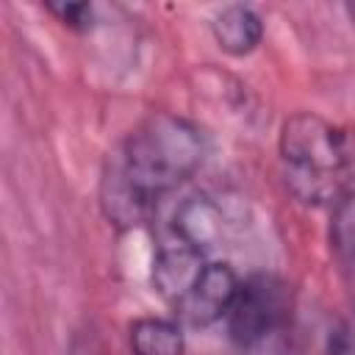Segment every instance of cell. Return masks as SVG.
Masks as SVG:
<instances>
[{
    "label": "cell",
    "mask_w": 355,
    "mask_h": 355,
    "mask_svg": "<svg viewBox=\"0 0 355 355\" xmlns=\"http://www.w3.org/2000/svg\"><path fill=\"white\" fill-rule=\"evenodd\" d=\"M202 130L175 114L158 111L139 122L108 158L100 200L111 222L136 225L155 202L189 180L205 161Z\"/></svg>",
    "instance_id": "1"
},
{
    "label": "cell",
    "mask_w": 355,
    "mask_h": 355,
    "mask_svg": "<svg viewBox=\"0 0 355 355\" xmlns=\"http://www.w3.org/2000/svg\"><path fill=\"white\" fill-rule=\"evenodd\" d=\"M286 180L302 200H330L347 175V139L316 114H294L280 133Z\"/></svg>",
    "instance_id": "2"
},
{
    "label": "cell",
    "mask_w": 355,
    "mask_h": 355,
    "mask_svg": "<svg viewBox=\"0 0 355 355\" xmlns=\"http://www.w3.org/2000/svg\"><path fill=\"white\" fill-rule=\"evenodd\" d=\"M236 272L222 261H205L202 269L194 275L189 288L172 302L180 322L191 327H208L216 319L230 313V305L239 294Z\"/></svg>",
    "instance_id": "3"
},
{
    "label": "cell",
    "mask_w": 355,
    "mask_h": 355,
    "mask_svg": "<svg viewBox=\"0 0 355 355\" xmlns=\"http://www.w3.org/2000/svg\"><path fill=\"white\" fill-rule=\"evenodd\" d=\"M283 316V291L272 277H250L239 286V294L227 313V327L236 344L252 347L272 333Z\"/></svg>",
    "instance_id": "4"
},
{
    "label": "cell",
    "mask_w": 355,
    "mask_h": 355,
    "mask_svg": "<svg viewBox=\"0 0 355 355\" xmlns=\"http://www.w3.org/2000/svg\"><path fill=\"white\" fill-rule=\"evenodd\" d=\"M214 36L219 42V47L230 55H247L258 47L261 36H263V25L258 19V14L247 6H227L222 8L214 22Z\"/></svg>",
    "instance_id": "5"
},
{
    "label": "cell",
    "mask_w": 355,
    "mask_h": 355,
    "mask_svg": "<svg viewBox=\"0 0 355 355\" xmlns=\"http://www.w3.org/2000/svg\"><path fill=\"white\" fill-rule=\"evenodd\" d=\"M133 355H183V330L169 319H139L130 324Z\"/></svg>",
    "instance_id": "6"
},
{
    "label": "cell",
    "mask_w": 355,
    "mask_h": 355,
    "mask_svg": "<svg viewBox=\"0 0 355 355\" xmlns=\"http://www.w3.org/2000/svg\"><path fill=\"white\" fill-rule=\"evenodd\" d=\"M330 241H333V252L338 258V266L344 269L347 280L355 288V194H347L336 202Z\"/></svg>",
    "instance_id": "7"
},
{
    "label": "cell",
    "mask_w": 355,
    "mask_h": 355,
    "mask_svg": "<svg viewBox=\"0 0 355 355\" xmlns=\"http://www.w3.org/2000/svg\"><path fill=\"white\" fill-rule=\"evenodd\" d=\"M327 355H355V308L349 316L338 322V327L330 333Z\"/></svg>",
    "instance_id": "8"
},
{
    "label": "cell",
    "mask_w": 355,
    "mask_h": 355,
    "mask_svg": "<svg viewBox=\"0 0 355 355\" xmlns=\"http://www.w3.org/2000/svg\"><path fill=\"white\" fill-rule=\"evenodd\" d=\"M50 11L58 14V19L69 28H89L92 25V6H86V3H53Z\"/></svg>",
    "instance_id": "9"
},
{
    "label": "cell",
    "mask_w": 355,
    "mask_h": 355,
    "mask_svg": "<svg viewBox=\"0 0 355 355\" xmlns=\"http://www.w3.org/2000/svg\"><path fill=\"white\" fill-rule=\"evenodd\" d=\"M349 14H352V17H355V6H349Z\"/></svg>",
    "instance_id": "10"
}]
</instances>
